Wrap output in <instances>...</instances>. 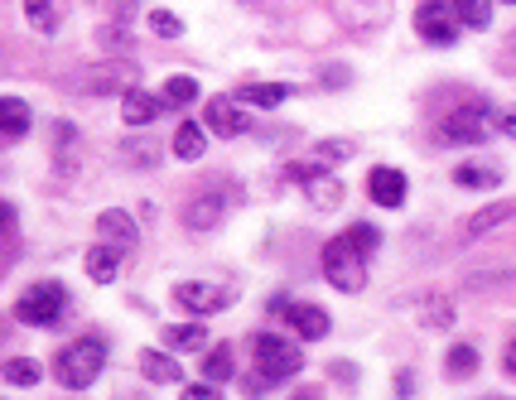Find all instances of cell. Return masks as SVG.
<instances>
[{
  "mask_svg": "<svg viewBox=\"0 0 516 400\" xmlns=\"http://www.w3.org/2000/svg\"><path fill=\"white\" fill-rule=\"evenodd\" d=\"M454 179L468 188H497V174H492V169H459Z\"/></svg>",
  "mask_w": 516,
  "mask_h": 400,
  "instance_id": "obj_33",
  "label": "cell"
},
{
  "mask_svg": "<svg viewBox=\"0 0 516 400\" xmlns=\"http://www.w3.org/2000/svg\"><path fill=\"white\" fill-rule=\"evenodd\" d=\"M29 107L20 102V97H0V140H20V135H29Z\"/></svg>",
  "mask_w": 516,
  "mask_h": 400,
  "instance_id": "obj_22",
  "label": "cell"
},
{
  "mask_svg": "<svg viewBox=\"0 0 516 400\" xmlns=\"http://www.w3.org/2000/svg\"><path fill=\"white\" fill-rule=\"evenodd\" d=\"M314 155H319V164H338V160H348V155H353V145H348V140H324Z\"/></svg>",
  "mask_w": 516,
  "mask_h": 400,
  "instance_id": "obj_32",
  "label": "cell"
},
{
  "mask_svg": "<svg viewBox=\"0 0 516 400\" xmlns=\"http://www.w3.org/2000/svg\"><path fill=\"white\" fill-rule=\"evenodd\" d=\"M410 391H415V386H410V372H401L396 376V396H410Z\"/></svg>",
  "mask_w": 516,
  "mask_h": 400,
  "instance_id": "obj_39",
  "label": "cell"
},
{
  "mask_svg": "<svg viewBox=\"0 0 516 400\" xmlns=\"http://www.w3.org/2000/svg\"><path fill=\"white\" fill-rule=\"evenodd\" d=\"M348 78H353L348 68H328V73H324V87H343Z\"/></svg>",
  "mask_w": 516,
  "mask_h": 400,
  "instance_id": "obj_37",
  "label": "cell"
},
{
  "mask_svg": "<svg viewBox=\"0 0 516 400\" xmlns=\"http://www.w3.org/2000/svg\"><path fill=\"white\" fill-rule=\"evenodd\" d=\"M328 376H333V381H353V367H348V362H333V367H328Z\"/></svg>",
  "mask_w": 516,
  "mask_h": 400,
  "instance_id": "obj_38",
  "label": "cell"
},
{
  "mask_svg": "<svg viewBox=\"0 0 516 400\" xmlns=\"http://www.w3.org/2000/svg\"><path fill=\"white\" fill-rule=\"evenodd\" d=\"M126 155H131V164H155V160H160L155 140H150V145H126Z\"/></svg>",
  "mask_w": 516,
  "mask_h": 400,
  "instance_id": "obj_34",
  "label": "cell"
},
{
  "mask_svg": "<svg viewBox=\"0 0 516 400\" xmlns=\"http://www.w3.org/2000/svg\"><path fill=\"white\" fill-rule=\"evenodd\" d=\"M164 347H208V328L203 323H174V328H164Z\"/></svg>",
  "mask_w": 516,
  "mask_h": 400,
  "instance_id": "obj_25",
  "label": "cell"
},
{
  "mask_svg": "<svg viewBox=\"0 0 516 400\" xmlns=\"http://www.w3.org/2000/svg\"><path fill=\"white\" fill-rule=\"evenodd\" d=\"M179 400H222L218 386H184V396Z\"/></svg>",
  "mask_w": 516,
  "mask_h": 400,
  "instance_id": "obj_35",
  "label": "cell"
},
{
  "mask_svg": "<svg viewBox=\"0 0 516 400\" xmlns=\"http://www.w3.org/2000/svg\"><path fill=\"white\" fill-rule=\"evenodd\" d=\"M367 256H372V251H362L353 232L333 237L324 246V275H328V285H333V290H343V294H357L362 285H367Z\"/></svg>",
  "mask_w": 516,
  "mask_h": 400,
  "instance_id": "obj_2",
  "label": "cell"
},
{
  "mask_svg": "<svg viewBox=\"0 0 516 400\" xmlns=\"http://www.w3.org/2000/svg\"><path fill=\"white\" fill-rule=\"evenodd\" d=\"M251 352H256V376L275 386V381H290V376L304 372V352L295 343H285V338H275V333H256L251 338Z\"/></svg>",
  "mask_w": 516,
  "mask_h": 400,
  "instance_id": "obj_3",
  "label": "cell"
},
{
  "mask_svg": "<svg viewBox=\"0 0 516 400\" xmlns=\"http://www.w3.org/2000/svg\"><path fill=\"white\" fill-rule=\"evenodd\" d=\"M0 376H5L10 386H39V376H44V367H39L34 357H10V362L0 367Z\"/></svg>",
  "mask_w": 516,
  "mask_h": 400,
  "instance_id": "obj_26",
  "label": "cell"
},
{
  "mask_svg": "<svg viewBox=\"0 0 516 400\" xmlns=\"http://www.w3.org/2000/svg\"><path fill=\"white\" fill-rule=\"evenodd\" d=\"M367 188H372V203H381V208H401V203H406V174H401V169L377 164V169L367 174Z\"/></svg>",
  "mask_w": 516,
  "mask_h": 400,
  "instance_id": "obj_14",
  "label": "cell"
},
{
  "mask_svg": "<svg viewBox=\"0 0 516 400\" xmlns=\"http://www.w3.org/2000/svg\"><path fill=\"white\" fill-rule=\"evenodd\" d=\"M454 15L468 29H488L492 25V0H454Z\"/></svg>",
  "mask_w": 516,
  "mask_h": 400,
  "instance_id": "obj_28",
  "label": "cell"
},
{
  "mask_svg": "<svg viewBox=\"0 0 516 400\" xmlns=\"http://www.w3.org/2000/svg\"><path fill=\"white\" fill-rule=\"evenodd\" d=\"M203 126L222 140H232V135H246L251 131V116L242 111L237 97H208V107H203Z\"/></svg>",
  "mask_w": 516,
  "mask_h": 400,
  "instance_id": "obj_9",
  "label": "cell"
},
{
  "mask_svg": "<svg viewBox=\"0 0 516 400\" xmlns=\"http://www.w3.org/2000/svg\"><path fill=\"white\" fill-rule=\"evenodd\" d=\"M203 150H208V126H198V121H184L179 131H174V155L184 164L203 160Z\"/></svg>",
  "mask_w": 516,
  "mask_h": 400,
  "instance_id": "obj_21",
  "label": "cell"
},
{
  "mask_svg": "<svg viewBox=\"0 0 516 400\" xmlns=\"http://www.w3.org/2000/svg\"><path fill=\"white\" fill-rule=\"evenodd\" d=\"M25 15L39 34H54L58 20H63V15H58V0H25Z\"/></svg>",
  "mask_w": 516,
  "mask_h": 400,
  "instance_id": "obj_27",
  "label": "cell"
},
{
  "mask_svg": "<svg viewBox=\"0 0 516 400\" xmlns=\"http://www.w3.org/2000/svg\"><path fill=\"white\" fill-rule=\"evenodd\" d=\"M10 227H15V213H10V208L0 203V232H10Z\"/></svg>",
  "mask_w": 516,
  "mask_h": 400,
  "instance_id": "obj_40",
  "label": "cell"
},
{
  "mask_svg": "<svg viewBox=\"0 0 516 400\" xmlns=\"http://www.w3.org/2000/svg\"><path fill=\"white\" fill-rule=\"evenodd\" d=\"M290 179H299V184H304L309 203H314L319 213H333V208L343 203V184H338L333 174H319L314 164H290Z\"/></svg>",
  "mask_w": 516,
  "mask_h": 400,
  "instance_id": "obj_10",
  "label": "cell"
},
{
  "mask_svg": "<svg viewBox=\"0 0 516 400\" xmlns=\"http://www.w3.org/2000/svg\"><path fill=\"white\" fill-rule=\"evenodd\" d=\"M97 232L111 241V246H121V251H131L140 241V232H136V222H131V213H121V208H107V213L97 217Z\"/></svg>",
  "mask_w": 516,
  "mask_h": 400,
  "instance_id": "obj_16",
  "label": "cell"
},
{
  "mask_svg": "<svg viewBox=\"0 0 516 400\" xmlns=\"http://www.w3.org/2000/svg\"><path fill=\"white\" fill-rule=\"evenodd\" d=\"M246 5H251V0H246Z\"/></svg>",
  "mask_w": 516,
  "mask_h": 400,
  "instance_id": "obj_44",
  "label": "cell"
},
{
  "mask_svg": "<svg viewBox=\"0 0 516 400\" xmlns=\"http://www.w3.org/2000/svg\"><path fill=\"white\" fill-rule=\"evenodd\" d=\"M333 15H338V25L348 29V34H377L386 29L391 20V0H333Z\"/></svg>",
  "mask_w": 516,
  "mask_h": 400,
  "instance_id": "obj_8",
  "label": "cell"
},
{
  "mask_svg": "<svg viewBox=\"0 0 516 400\" xmlns=\"http://www.w3.org/2000/svg\"><path fill=\"white\" fill-rule=\"evenodd\" d=\"M275 314L295 323V333L304 338V343H319V338H328V328H333L319 304H290V299H275Z\"/></svg>",
  "mask_w": 516,
  "mask_h": 400,
  "instance_id": "obj_12",
  "label": "cell"
},
{
  "mask_svg": "<svg viewBox=\"0 0 516 400\" xmlns=\"http://www.w3.org/2000/svg\"><path fill=\"white\" fill-rule=\"evenodd\" d=\"M507 372H512V376H516V343H512V347H507Z\"/></svg>",
  "mask_w": 516,
  "mask_h": 400,
  "instance_id": "obj_41",
  "label": "cell"
},
{
  "mask_svg": "<svg viewBox=\"0 0 516 400\" xmlns=\"http://www.w3.org/2000/svg\"><path fill=\"white\" fill-rule=\"evenodd\" d=\"M160 97H164V107H193V102H198V82L193 78H169Z\"/></svg>",
  "mask_w": 516,
  "mask_h": 400,
  "instance_id": "obj_29",
  "label": "cell"
},
{
  "mask_svg": "<svg viewBox=\"0 0 516 400\" xmlns=\"http://www.w3.org/2000/svg\"><path fill=\"white\" fill-rule=\"evenodd\" d=\"M492 126H497V116L488 111V102H463V107H454L449 116H439V140L444 145H483L492 135Z\"/></svg>",
  "mask_w": 516,
  "mask_h": 400,
  "instance_id": "obj_4",
  "label": "cell"
},
{
  "mask_svg": "<svg viewBox=\"0 0 516 400\" xmlns=\"http://www.w3.org/2000/svg\"><path fill=\"white\" fill-rule=\"evenodd\" d=\"M222 217H227V193L222 188H203V193H193L184 203V227L189 232H213Z\"/></svg>",
  "mask_w": 516,
  "mask_h": 400,
  "instance_id": "obj_11",
  "label": "cell"
},
{
  "mask_svg": "<svg viewBox=\"0 0 516 400\" xmlns=\"http://www.w3.org/2000/svg\"><path fill=\"white\" fill-rule=\"evenodd\" d=\"M415 29H420V39H425V44H435V49L459 44V15H454V0H420V10H415Z\"/></svg>",
  "mask_w": 516,
  "mask_h": 400,
  "instance_id": "obj_6",
  "label": "cell"
},
{
  "mask_svg": "<svg viewBox=\"0 0 516 400\" xmlns=\"http://www.w3.org/2000/svg\"><path fill=\"white\" fill-rule=\"evenodd\" d=\"M290 400H319V396H314V391H299V396H290Z\"/></svg>",
  "mask_w": 516,
  "mask_h": 400,
  "instance_id": "obj_42",
  "label": "cell"
},
{
  "mask_svg": "<svg viewBox=\"0 0 516 400\" xmlns=\"http://www.w3.org/2000/svg\"><path fill=\"white\" fill-rule=\"evenodd\" d=\"M232 372H237V357H232V347H208V357H203V376L208 381H232Z\"/></svg>",
  "mask_w": 516,
  "mask_h": 400,
  "instance_id": "obj_24",
  "label": "cell"
},
{
  "mask_svg": "<svg viewBox=\"0 0 516 400\" xmlns=\"http://www.w3.org/2000/svg\"><path fill=\"white\" fill-rule=\"evenodd\" d=\"M160 111H164V97H150L145 87L121 92V116H126V126H155Z\"/></svg>",
  "mask_w": 516,
  "mask_h": 400,
  "instance_id": "obj_15",
  "label": "cell"
},
{
  "mask_svg": "<svg viewBox=\"0 0 516 400\" xmlns=\"http://www.w3.org/2000/svg\"><path fill=\"white\" fill-rule=\"evenodd\" d=\"M285 97H290L285 82H242V87H237V102H242V107H261V111L280 107Z\"/></svg>",
  "mask_w": 516,
  "mask_h": 400,
  "instance_id": "obj_18",
  "label": "cell"
},
{
  "mask_svg": "<svg viewBox=\"0 0 516 400\" xmlns=\"http://www.w3.org/2000/svg\"><path fill=\"white\" fill-rule=\"evenodd\" d=\"M131 78H136V68H131V63H97V68L87 73L82 87H87V92H97V97H107V92H131V87H136Z\"/></svg>",
  "mask_w": 516,
  "mask_h": 400,
  "instance_id": "obj_13",
  "label": "cell"
},
{
  "mask_svg": "<svg viewBox=\"0 0 516 400\" xmlns=\"http://www.w3.org/2000/svg\"><path fill=\"white\" fill-rule=\"evenodd\" d=\"M507 5H512V0H507Z\"/></svg>",
  "mask_w": 516,
  "mask_h": 400,
  "instance_id": "obj_43",
  "label": "cell"
},
{
  "mask_svg": "<svg viewBox=\"0 0 516 400\" xmlns=\"http://www.w3.org/2000/svg\"><path fill=\"white\" fill-rule=\"evenodd\" d=\"M507 217H516V198H507V203H488L483 213H473V217H468V222H463V237H468V241L488 237L492 227H502Z\"/></svg>",
  "mask_w": 516,
  "mask_h": 400,
  "instance_id": "obj_17",
  "label": "cell"
},
{
  "mask_svg": "<svg viewBox=\"0 0 516 400\" xmlns=\"http://www.w3.org/2000/svg\"><path fill=\"white\" fill-rule=\"evenodd\" d=\"M497 131H502V135H512V140H516V107L497 111Z\"/></svg>",
  "mask_w": 516,
  "mask_h": 400,
  "instance_id": "obj_36",
  "label": "cell"
},
{
  "mask_svg": "<svg viewBox=\"0 0 516 400\" xmlns=\"http://www.w3.org/2000/svg\"><path fill=\"white\" fill-rule=\"evenodd\" d=\"M63 309H68V290L58 280H39L15 299V319L29 323V328H54L63 319Z\"/></svg>",
  "mask_w": 516,
  "mask_h": 400,
  "instance_id": "obj_5",
  "label": "cell"
},
{
  "mask_svg": "<svg viewBox=\"0 0 516 400\" xmlns=\"http://www.w3.org/2000/svg\"><path fill=\"white\" fill-rule=\"evenodd\" d=\"M102 367H107V343H102L97 333L73 338L68 347H58V357H54L58 386H68V391H87V386L102 376Z\"/></svg>",
  "mask_w": 516,
  "mask_h": 400,
  "instance_id": "obj_1",
  "label": "cell"
},
{
  "mask_svg": "<svg viewBox=\"0 0 516 400\" xmlns=\"http://www.w3.org/2000/svg\"><path fill=\"white\" fill-rule=\"evenodd\" d=\"M420 323H425V328H449V323H454V304H449V294H425V304H420Z\"/></svg>",
  "mask_w": 516,
  "mask_h": 400,
  "instance_id": "obj_23",
  "label": "cell"
},
{
  "mask_svg": "<svg viewBox=\"0 0 516 400\" xmlns=\"http://www.w3.org/2000/svg\"><path fill=\"white\" fill-rule=\"evenodd\" d=\"M87 275H92L97 285H111V280L121 275V246H111V241L92 246V251H87Z\"/></svg>",
  "mask_w": 516,
  "mask_h": 400,
  "instance_id": "obj_19",
  "label": "cell"
},
{
  "mask_svg": "<svg viewBox=\"0 0 516 400\" xmlns=\"http://www.w3.org/2000/svg\"><path fill=\"white\" fill-rule=\"evenodd\" d=\"M140 372L150 376V381H160V386H179V381H184V367H179L169 352H155V347L140 352Z\"/></svg>",
  "mask_w": 516,
  "mask_h": 400,
  "instance_id": "obj_20",
  "label": "cell"
},
{
  "mask_svg": "<svg viewBox=\"0 0 516 400\" xmlns=\"http://www.w3.org/2000/svg\"><path fill=\"white\" fill-rule=\"evenodd\" d=\"M444 372H449V376H473V372H478V347H468V343L449 347V357H444Z\"/></svg>",
  "mask_w": 516,
  "mask_h": 400,
  "instance_id": "obj_30",
  "label": "cell"
},
{
  "mask_svg": "<svg viewBox=\"0 0 516 400\" xmlns=\"http://www.w3.org/2000/svg\"><path fill=\"white\" fill-rule=\"evenodd\" d=\"M150 29H155L160 39H179V34H184V25H179L169 10H150Z\"/></svg>",
  "mask_w": 516,
  "mask_h": 400,
  "instance_id": "obj_31",
  "label": "cell"
},
{
  "mask_svg": "<svg viewBox=\"0 0 516 400\" xmlns=\"http://www.w3.org/2000/svg\"><path fill=\"white\" fill-rule=\"evenodd\" d=\"M232 299H237L232 285H208V280H184V285H174V304H179L184 314H198V319L222 314Z\"/></svg>",
  "mask_w": 516,
  "mask_h": 400,
  "instance_id": "obj_7",
  "label": "cell"
}]
</instances>
